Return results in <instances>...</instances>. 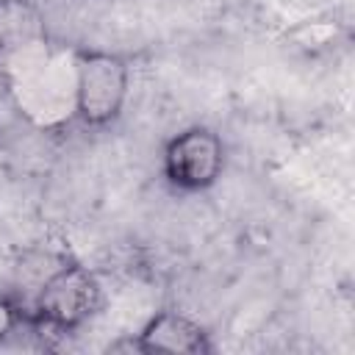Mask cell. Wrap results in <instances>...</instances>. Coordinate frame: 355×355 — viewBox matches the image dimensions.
I'll return each instance as SVG.
<instances>
[{"mask_svg": "<svg viewBox=\"0 0 355 355\" xmlns=\"http://www.w3.org/2000/svg\"><path fill=\"white\" fill-rule=\"evenodd\" d=\"M0 86L19 116L39 130H61L75 119V50L53 39L22 58Z\"/></svg>", "mask_w": 355, "mask_h": 355, "instance_id": "1", "label": "cell"}, {"mask_svg": "<svg viewBox=\"0 0 355 355\" xmlns=\"http://www.w3.org/2000/svg\"><path fill=\"white\" fill-rule=\"evenodd\" d=\"M100 308H103L100 277L78 261H58L44 275L25 311H28V324L33 330L67 336L80 330L92 316H97Z\"/></svg>", "mask_w": 355, "mask_h": 355, "instance_id": "2", "label": "cell"}, {"mask_svg": "<svg viewBox=\"0 0 355 355\" xmlns=\"http://www.w3.org/2000/svg\"><path fill=\"white\" fill-rule=\"evenodd\" d=\"M130 94V61L114 50L75 47V119L83 128H111Z\"/></svg>", "mask_w": 355, "mask_h": 355, "instance_id": "3", "label": "cell"}, {"mask_svg": "<svg viewBox=\"0 0 355 355\" xmlns=\"http://www.w3.org/2000/svg\"><path fill=\"white\" fill-rule=\"evenodd\" d=\"M227 164V147L214 128L189 125L166 139L161 150V175L178 191L211 189Z\"/></svg>", "mask_w": 355, "mask_h": 355, "instance_id": "4", "label": "cell"}, {"mask_svg": "<svg viewBox=\"0 0 355 355\" xmlns=\"http://www.w3.org/2000/svg\"><path fill=\"white\" fill-rule=\"evenodd\" d=\"M47 42V19L36 0H0V80Z\"/></svg>", "mask_w": 355, "mask_h": 355, "instance_id": "5", "label": "cell"}, {"mask_svg": "<svg viewBox=\"0 0 355 355\" xmlns=\"http://www.w3.org/2000/svg\"><path fill=\"white\" fill-rule=\"evenodd\" d=\"M136 352H178V355H208L214 352L211 333L183 311L153 313L133 336Z\"/></svg>", "mask_w": 355, "mask_h": 355, "instance_id": "6", "label": "cell"}, {"mask_svg": "<svg viewBox=\"0 0 355 355\" xmlns=\"http://www.w3.org/2000/svg\"><path fill=\"white\" fill-rule=\"evenodd\" d=\"M336 39H338V22L336 19H305L286 33V42L291 50L311 53V55L336 44Z\"/></svg>", "mask_w": 355, "mask_h": 355, "instance_id": "7", "label": "cell"}, {"mask_svg": "<svg viewBox=\"0 0 355 355\" xmlns=\"http://www.w3.org/2000/svg\"><path fill=\"white\" fill-rule=\"evenodd\" d=\"M22 324H28V311L14 297L0 294V341H6Z\"/></svg>", "mask_w": 355, "mask_h": 355, "instance_id": "8", "label": "cell"}]
</instances>
